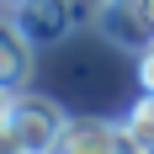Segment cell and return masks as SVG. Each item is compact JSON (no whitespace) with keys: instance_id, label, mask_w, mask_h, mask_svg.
Wrapping results in <instances>:
<instances>
[{"instance_id":"cell-2","label":"cell","mask_w":154,"mask_h":154,"mask_svg":"<svg viewBox=\"0 0 154 154\" xmlns=\"http://www.w3.org/2000/svg\"><path fill=\"white\" fill-rule=\"evenodd\" d=\"M53 154H154V149H143L122 122H106V117H69Z\"/></svg>"},{"instance_id":"cell-7","label":"cell","mask_w":154,"mask_h":154,"mask_svg":"<svg viewBox=\"0 0 154 154\" xmlns=\"http://www.w3.org/2000/svg\"><path fill=\"white\" fill-rule=\"evenodd\" d=\"M138 85H143V91L154 96V37H149V43L138 48Z\"/></svg>"},{"instance_id":"cell-5","label":"cell","mask_w":154,"mask_h":154,"mask_svg":"<svg viewBox=\"0 0 154 154\" xmlns=\"http://www.w3.org/2000/svg\"><path fill=\"white\" fill-rule=\"evenodd\" d=\"M96 27H101V37H112V43H122V48H143L154 37L149 27H143V16L138 11H128V5H96Z\"/></svg>"},{"instance_id":"cell-3","label":"cell","mask_w":154,"mask_h":154,"mask_svg":"<svg viewBox=\"0 0 154 154\" xmlns=\"http://www.w3.org/2000/svg\"><path fill=\"white\" fill-rule=\"evenodd\" d=\"M32 53H37V43L16 27V5L0 11V85L5 91H27L32 85V64H37Z\"/></svg>"},{"instance_id":"cell-6","label":"cell","mask_w":154,"mask_h":154,"mask_svg":"<svg viewBox=\"0 0 154 154\" xmlns=\"http://www.w3.org/2000/svg\"><path fill=\"white\" fill-rule=\"evenodd\" d=\"M122 128H128V133H133V138L143 143V149H154V96H149V91H143L138 101L128 106V117H122Z\"/></svg>"},{"instance_id":"cell-9","label":"cell","mask_w":154,"mask_h":154,"mask_svg":"<svg viewBox=\"0 0 154 154\" xmlns=\"http://www.w3.org/2000/svg\"><path fill=\"white\" fill-rule=\"evenodd\" d=\"M106 5H128V11H138V5H143V0H106Z\"/></svg>"},{"instance_id":"cell-8","label":"cell","mask_w":154,"mask_h":154,"mask_svg":"<svg viewBox=\"0 0 154 154\" xmlns=\"http://www.w3.org/2000/svg\"><path fill=\"white\" fill-rule=\"evenodd\" d=\"M138 16H143V27L154 32V0H143V5H138Z\"/></svg>"},{"instance_id":"cell-4","label":"cell","mask_w":154,"mask_h":154,"mask_svg":"<svg viewBox=\"0 0 154 154\" xmlns=\"http://www.w3.org/2000/svg\"><path fill=\"white\" fill-rule=\"evenodd\" d=\"M16 27L27 32L37 48L69 37L75 27V0H16Z\"/></svg>"},{"instance_id":"cell-10","label":"cell","mask_w":154,"mask_h":154,"mask_svg":"<svg viewBox=\"0 0 154 154\" xmlns=\"http://www.w3.org/2000/svg\"><path fill=\"white\" fill-rule=\"evenodd\" d=\"M0 149H5V138H0Z\"/></svg>"},{"instance_id":"cell-1","label":"cell","mask_w":154,"mask_h":154,"mask_svg":"<svg viewBox=\"0 0 154 154\" xmlns=\"http://www.w3.org/2000/svg\"><path fill=\"white\" fill-rule=\"evenodd\" d=\"M64 117L59 101H48L37 91H16L5 117H0V138L11 154H53L59 149V133H64Z\"/></svg>"}]
</instances>
